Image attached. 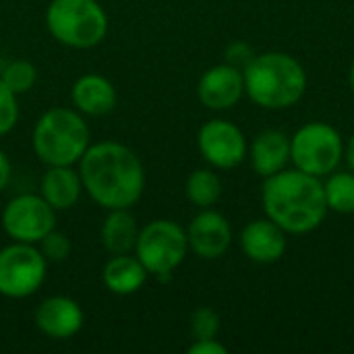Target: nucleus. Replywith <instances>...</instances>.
<instances>
[{
	"instance_id": "17",
	"label": "nucleus",
	"mask_w": 354,
	"mask_h": 354,
	"mask_svg": "<svg viewBox=\"0 0 354 354\" xmlns=\"http://www.w3.org/2000/svg\"><path fill=\"white\" fill-rule=\"evenodd\" d=\"M83 183L73 166H48L39 178V195L54 212L71 209L79 203Z\"/></svg>"
},
{
	"instance_id": "12",
	"label": "nucleus",
	"mask_w": 354,
	"mask_h": 354,
	"mask_svg": "<svg viewBox=\"0 0 354 354\" xmlns=\"http://www.w3.org/2000/svg\"><path fill=\"white\" fill-rule=\"evenodd\" d=\"M189 251L201 259H220L232 243L230 222L216 209H201L187 228Z\"/></svg>"
},
{
	"instance_id": "6",
	"label": "nucleus",
	"mask_w": 354,
	"mask_h": 354,
	"mask_svg": "<svg viewBox=\"0 0 354 354\" xmlns=\"http://www.w3.org/2000/svg\"><path fill=\"white\" fill-rule=\"evenodd\" d=\"M344 160V139L328 122H307L290 137V162L297 170L324 178Z\"/></svg>"
},
{
	"instance_id": "7",
	"label": "nucleus",
	"mask_w": 354,
	"mask_h": 354,
	"mask_svg": "<svg viewBox=\"0 0 354 354\" xmlns=\"http://www.w3.org/2000/svg\"><path fill=\"white\" fill-rule=\"evenodd\" d=\"M133 253L156 278H168L187 257V230L174 220H153L139 230Z\"/></svg>"
},
{
	"instance_id": "30",
	"label": "nucleus",
	"mask_w": 354,
	"mask_h": 354,
	"mask_svg": "<svg viewBox=\"0 0 354 354\" xmlns=\"http://www.w3.org/2000/svg\"><path fill=\"white\" fill-rule=\"evenodd\" d=\"M348 83H351V89H353L354 93V60L353 64H351V71H348Z\"/></svg>"
},
{
	"instance_id": "29",
	"label": "nucleus",
	"mask_w": 354,
	"mask_h": 354,
	"mask_svg": "<svg viewBox=\"0 0 354 354\" xmlns=\"http://www.w3.org/2000/svg\"><path fill=\"white\" fill-rule=\"evenodd\" d=\"M344 160L348 164V170L354 172V133L351 135V139L346 141V145H344Z\"/></svg>"
},
{
	"instance_id": "22",
	"label": "nucleus",
	"mask_w": 354,
	"mask_h": 354,
	"mask_svg": "<svg viewBox=\"0 0 354 354\" xmlns=\"http://www.w3.org/2000/svg\"><path fill=\"white\" fill-rule=\"evenodd\" d=\"M0 79L4 81V85L10 91L21 95V93H27L29 89H33V85L37 81V68L29 60H12L10 64L4 66Z\"/></svg>"
},
{
	"instance_id": "14",
	"label": "nucleus",
	"mask_w": 354,
	"mask_h": 354,
	"mask_svg": "<svg viewBox=\"0 0 354 354\" xmlns=\"http://www.w3.org/2000/svg\"><path fill=\"white\" fill-rule=\"evenodd\" d=\"M286 232L268 216L251 220L241 232V249L255 263H276L286 253Z\"/></svg>"
},
{
	"instance_id": "9",
	"label": "nucleus",
	"mask_w": 354,
	"mask_h": 354,
	"mask_svg": "<svg viewBox=\"0 0 354 354\" xmlns=\"http://www.w3.org/2000/svg\"><path fill=\"white\" fill-rule=\"evenodd\" d=\"M0 224L10 241L37 245L50 230L56 228V212L41 195L21 193L4 205Z\"/></svg>"
},
{
	"instance_id": "8",
	"label": "nucleus",
	"mask_w": 354,
	"mask_h": 354,
	"mask_svg": "<svg viewBox=\"0 0 354 354\" xmlns=\"http://www.w3.org/2000/svg\"><path fill=\"white\" fill-rule=\"evenodd\" d=\"M48 276V259L35 245L10 243L0 249V295L27 299L35 295Z\"/></svg>"
},
{
	"instance_id": "18",
	"label": "nucleus",
	"mask_w": 354,
	"mask_h": 354,
	"mask_svg": "<svg viewBox=\"0 0 354 354\" xmlns=\"http://www.w3.org/2000/svg\"><path fill=\"white\" fill-rule=\"evenodd\" d=\"M147 278L149 272L143 268L135 253L112 255L102 270L104 286L116 297H131L139 292L145 286Z\"/></svg>"
},
{
	"instance_id": "20",
	"label": "nucleus",
	"mask_w": 354,
	"mask_h": 354,
	"mask_svg": "<svg viewBox=\"0 0 354 354\" xmlns=\"http://www.w3.org/2000/svg\"><path fill=\"white\" fill-rule=\"evenodd\" d=\"M185 193H187V199L195 207L207 209V207H214L220 201V197H222V180L212 168H197V170H193L189 174L187 185H185Z\"/></svg>"
},
{
	"instance_id": "4",
	"label": "nucleus",
	"mask_w": 354,
	"mask_h": 354,
	"mask_svg": "<svg viewBox=\"0 0 354 354\" xmlns=\"http://www.w3.org/2000/svg\"><path fill=\"white\" fill-rule=\"evenodd\" d=\"M89 127L75 108L46 110L31 133V145L46 166H75L91 145Z\"/></svg>"
},
{
	"instance_id": "24",
	"label": "nucleus",
	"mask_w": 354,
	"mask_h": 354,
	"mask_svg": "<svg viewBox=\"0 0 354 354\" xmlns=\"http://www.w3.org/2000/svg\"><path fill=\"white\" fill-rule=\"evenodd\" d=\"M19 95L10 91L0 79V137L8 135L19 122Z\"/></svg>"
},
{
	"instance_id": "25",
	"label": "nucleus",
	"mask_w": 354,
	"mask_h": 354,
	"mask_svg": "<svg viewBox=\"0 0 354 354\" xmlns=\"http://www.w3.org/2000/svg\"><path fill=\"white\" fill-rule=\"evenodd\" d=\"M37 245H39L37 249H39L41 255L48 259V263H50V261H54V263L64 261V259L71 255V241H68V236L62 234V232H58L56 228L50 230Z\"/></svg>"
},
{
	"instance_id": "13",
	"label": "nucleus",
	"mask_w": 354,
	"mask_h": 354,
	"mask_svg": "<svg viewBox=\"0 0 354 354\" xmlns=\"http://www.w3.org/2000/svg\"><path fill=\"white\" fill-rule=\"evenodd\" d=\"M33 322L44 336L52 340H68L81 332L85 313L75 299L64 295H54L44 299L35 307Z\"/></svg>"
},
{
	"instance_id": "27",
	"label": "nucleus",
	"mask_w": 354,
	"mask_h": 354,
	"mask_svg": "<svg viewBox=\"0 0 354 354\" xmlns=\"http://www.w3.org/2000/svg\"><path fill=\"white\" fill-rule=\"evenodd\" d=\"M189 354H226L228 348L218 338H205V340H193V344L187 348Z\"/></svg>"
},
{
	"instance_id": "1",
	"label": "nucleus",
	"mask_w": 354,
	"mask_h": 354,
	"mask_svg": "<svg viewBox=\"0 0 354 354\" xmlns=\"http://www.w3.org/2000/svg\"><path fill=\"white\" fill-rule=\"evenodd\" d=\"M83 191L104 209L133 207L145 191V168L124 143L100 141L79 160Z\"/></svg>"
},
{
	"instance_id": "5",
	"label": "nucleus",
	"mask_w": 354,
	"mask_h": 354,
	"mask_svg": "<svg viewBox=\"0 0 354 354\" xmlns=\"http://www.w3.org/2000/svg\"><path fill=\"white\" fill-rule=\"evenodd\" d=\"M50 35L73 50H89L104 41L108 15L97 0H52L46 8Z\"/></svg>"
},
{
	"instance_id": "23",
	"label": "nucleus",
	"mask_w": 354,
	"mask_h": 354,
	"mask_svg": "<svg viewBox=\"0 0 354 354\" xmlns=\"http://www.w3.org/2000/svg\"><path fill=\"white\" fill-rule=\"evenodd\" d=\"M189 330L193 340H205V338H218L220 332V315L212 307H199L191 313Z\"/></svg>"
},
{
	"instance_id": "3",
	"label": "nucleus",
	"mask_w": 354,
	"mask_h": 354,
	"mask_svg": "<svg viewBox=\"0 0 354 354\" xmlns=\"http://www.w3.org/2000/svg\"><path fill=\"white\" fill-rule=\"evenodd\" d=\"M245 93L263 110H286L307 91L303 64L286 52L257 54L243 71Z\"/></svg>"
},
{
	"instance_id": "19",
	"label": "nucleus",
	"mask_w": 354,
	"mask_h": 354,
	"mask_svg": "<svg viewBox=\"0 0 354 354\" xmlns=\"http://www.w3.org/2000/svg\"><path fill=\"white\" fill-rule=\"evenodd\" d=\"M139 230L141 228L137 224V218L131 214V207L108 209V216L104 218L100 228V239L110 255L133 253Z\"/></svg>"
},
{
	"instance_id": "2",
	"label": "nucleus",
	"mask_w": 354,
	"mask_h": 354,
	"mask_svg": "<svg viewBox=\"0 0 354 354\" xmlns=\"http://www.w3.org/2000/svg\"><path fill=\"white\" fill-rule=\"evenodd\" d=\"M266 216L286 234H307L319 228L328 216L324 183L297 168L268 176L261 189Z\"/></svg>"
},
{
	"instance_id": "28",
	"label": "nucleus",
	"mask_w": 354,
	"mask_h": 354,
	"mask_svg": "<svg viewBox=\"0 0 354 354\" xmlns=\"http://www.w3.org/2000/svg\"><path fill=\"white\" fill-rule=\"evenodd\" d=\"M10 160H8V156L0 149V193L6 189V185H8V180H10Z\"/></svg>"
},
{
	"instance_id": "21",
	"label": "nucleus",
	"mask_w": 354,
	"mask_h": 354,
	"mask_svg": "<svg viewBox=\"0 0 354 354\" xmlns=\"http://www.w3.org/2000/svg\"><path fill=\"white\" fill-rule=\"evenodd\" d=\"M324 195L330 212L336 214H354V172H338L328 174L324 183Z\"/></svg>"
},
{
	"instance_id": "15",
	"label": "nucleus",
	"mask_w": 354,
	"mask_h": 354,
	"mask_svg": "<svg viewBox=\"0 0 354 354\" xmlns=\"http://www.w3.org/2000/svg\"><path fill=\"white\" fill-rule=\"evenodd\" d=\"M71 102L83 116H106L116 108L118 93L110 79L97 73H87L73 83Z\"/></svg>"
},
{
	"instance_id": "11",
	"label": "nucleus",
	"mask_w": 354,
	"mask_h": 354,
	"mask_svg": "<svg viewBox=\"0 0 354 354\" xmlns=\"http://www.w3.org/2000/svg\"><path fill=\"white\" fill-rule=\"evenodd\" d=\"M243 95H245L243 71L228 62L209 66L197 83L199 102L214 112H224L234 108Z\"/></svg>"
},
{
	"instance_id": "26",
	"label": "nucleus",
	"mask_w": 354,
	"mask_h": 354,
	"mask_svg": "<svg viewBox=\"0 0 354 354\" xmlns=\"http://www.w3.org/2000/svg\"><path fill=\"white\" fill-rule=\"evenodd\" d=\"M255 56H257V54L253 52V48H251L249 44H245V41H234V44H230L228 50H226V62L232 64V66H236V68H241V71H245V66H247Z\"/></svg>"
},
{
	"instance_id": "10",
	"label": "nucleus",
	"mask_w": 354,
	"mask_h": 354,
	"mask_svg": "<svg viewBox=\"0 0 354 354\" xmlns=\"http://www.w3.org/2000/svg\"><path fill=\"white\" fill-rule=\"evenodd\" d=\"M197 147L203 160L216 170H230L245 162L249 143L245 133L230 120L212 118L197 133Z\"/></svg>"
},
{
	"instance_id": "16",
	"label": "nucleus",
	"mask_w": 354,
	"mask_h": 354,
	"mask_svg": "<svg viewBox=\"0 0 354 354\" xmlns=\"http://www.w3.org/2000/svg\"><path fill=\"white\" fill-rule=\"evenodd\" d=\"M247 158L251 160V166L257 176H274L290 164V137L278 129L261 131L251 141Z\"/></svg>"
}]
</instances>
